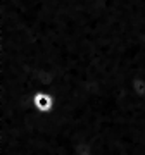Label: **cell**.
<instances>
[{
    "instance_id": "6da1fadb",
    "label": "cell",
    "mask_w": 145,
    "mask_h": 155,
    "mask_svg": "<svg viewBox=\"0 0 145 155\" xmlns=\"http://www.w3.org/2000/svg\"><path fill=\"white\" fill-rule=\"evenodd\" d=\"M29 102H31L35 110L40 112V114H50L56 107V98L47 91H36Z\"/></svg>"
},
{
    "instance_id": "7a4b0ae2",
    "label": "cell",
    "mask_w": 145,
    "mask_h": 155,
    "mask_svg": "<svg viewBox=\"0 0 145 155\" xmlns=\"http://www.w3.org/2000/svg\"><path fill=\"white\" fill-rule=\"evenodd\" d=\"M131 91L138 98H145V78L143 76H137L131 79Z\"/></svg>"
}]
</instances>
